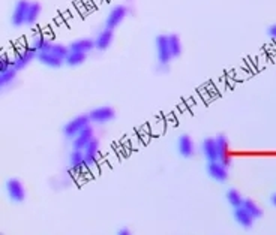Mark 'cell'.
Instances as JSON below:
<instances>
[{"instance_id": "19", "label": "cell", "mask_w": 276, "mask_h": 235, "mask_svg": "<svg viewBox=\"0 0 276 235\" xmlns=\"http://www.w3.org/2000/svg\"><path fill=\"white\" fill-rule=\"evenodd\" d=\"M41 12H42V5L39 2H30V6H29V12H27V18H26V24L32 26L38 21V18L41 17Z\"/></svg>"}, {"instance_id": "24", "label": "cell", "mask_w": 276, "mask_h": 235, "mask_svg": "<svg viewBox=\"0 0 276 235\" xmlns=\"http://www.w3.org/2000/svg\"><path fill=\"white\" fill-rule=\"evenodd\" d=\"M227 201H228V204L233 207V208H237V207H242L243 206V196L237 192V190H234V189H230L228 192H227Z\"/></svg>"}, {"instance_id": "17", "label": "cell", "mask_w": 276, "mask_h": 235, "mask_svg": "<svg viewBox=\"0 0 276 235\" xmlns=\"http://www.w3.org/2000/svg\"><path fill=\"white\" fill-rule=\"evenodd\" d=\"M177 150L180 153L182 157H191L194 154V141L189 135H182L179 140H177Z\"/></svg>"}, {"instance_id": "6", "label": "cell", "mask_w": 276, "mask_h": 235, "mask_svg": "<svg viewBox=\"0 0 276 235\" xmlns=\"http://www.w3.org/2000/svg\"><path fill=\"white\" fill-rule=\"evenodd\" d=\"M114 116H116V113H114V110L111 107H98V108H95L89 113L90 121L99 123V124L111 121L114 118Z\"/></svg>"}, {"instance_id": "5", "label": "cell", "mask_w": 276, "mask_h": 235, "mask_svg": "<svg viewBox=\"0 0 276 235\" xmlns=\"http://www.w3.org/2000/svg\"><path fill=\"white\" fill-rule=\"evenodd\" d=\"M6 192H8V196H9L14 203H23L24 198H26L24 186H23L21 181L17 180V178H11V180L6 181Z\"/></svg>"}, {"instance_id": "1", "label": "cell", "mask_w": 276, "mask_h": 235, "mask_svg": "<svg viewBox=\"0 0 276 235\" xmlns=\"http://www.w3.org/2000/svg\"><path fill=\"white\" fill-rule=\"evenodd\" d=\"M156 54H158V61L161 66H167L171 60L174 59L170 50V44H168V36L165 35H159L156 36Z\"/></svg>"}, {"instance_id": "23", "label": "cell", "mask_w": 276, "mask_h": 235, "mask_svg": "<svg viewBox=\"0 0 276 235\" xmlns=\"http://www.w3.org/2000/svg\"><path fill=\"white\" fill-rule=\"evenodd\" d=\"M17 72H18V69H15V68H11V69H8L5 72H0V84H2V87H6V86L12 84L14 80L17 78Z\"/></svg>"}, {"instance_id": "29", "label": "cell", "mask_w": 276, "mask_h": 235, "mask_svg": "<svg viewBox=\"0 0 276 235\" xmlns=\"http://www.w3.org/2000/svg\"><path fill=\"white\" fill-rule=\"evenodd\" d=\"M119 234H120V235H129L131 232H129V229H120V231H119Z\"/></svg>"}, {"instance_id": "15", "label": "cell", "mask_w": 276, "mask_h": 235, "mask_svg": "<svg viewBox=\"0 0 276 235\" xmlns=\"http://www.w3.org/2000/svg\"><path fill=\"white\" fill-rule=\"evenodd\" d=\"M234 219H236V222H237L242 228H245V229H251L252 225H254V220H255L243 207L234 208Z\"/></svg>"}, {"instance_id": "8", "label": "cell", "mask_w": 276, "mask_h": 235, "mask_svg": "<svg viewBox=\"0 0 276 235\" xmlns=\"http://www.w3.org/2000/svg\"><path fill=\"white\" fill-rule=\"evenodd\" d=\"M36 57H38V51L33 47H29V48H26V50H23V51L15 54V57H14V68L21 71V69H24L30 63L32 60H35Z\"/></svg>"}, {"instance_id": "21", "label": "cell", "mask_w": 276, "mask_h": 235, "mask_svg": "<svg viewBox=\"0 0 276 235\" xmlns=\"http://www.w3.org/2000/svg\"><path fill=\"white\" fill-rule=\"evenodd\" d=\"M168 44H170V50L173 57H179L182 54V42L180 38L177 35H168Z\"/></svg>"}, {"instance_id": "26", "label": "cell", "mask_w": 276, "mask_h": 235, "mask_svg": "<svg viewBox=\"0 0 276 235\" xmlns=\"http://www.w3.org/2000/svg\"><path fill=\"white\" fill-rule=\"evenodd\" d=\"M69 47H66V45H63V44H53L51 45V53L53 54H56L59 59H62L65 61V59L68 57V54H69Z\"/></svg>"}, {"instance_id": "11", "label": "cell", "mask_w": 276, "mask_h": 235, "mask_svg": "<svg viewBox=\"0 0 276 235\" xmlns=\"http://www.w3.org/2000/svg\"><path fill=\"white\" fill-rule=\"evenodd\" d=\"M216 140V147H218V156H219V162H222L227 168H230L231 160L228 156V140L225 135H218Z\"/></svg>"}, {"instance_id": "10", "label": "cell", "mask_w": 276, "mask_h": 235, "mask_svg": "<svg viewBox=\"0 0 276 235\" xmlns=\"http://www.w3.org/2000/svg\"><path fill=\"white\" fill-rule=\"evenodd\" d=\"M93 127L89 124L87 127H84L75 138H74V143H72V147L74 150H84V148L87 147V144L93 141L95 138H93Z\"/></svg>"}, {"instance_id": "13", "label": "cell", "mask_w": 276, "mask_h": 235, "mask_svg": "<svg viewBox=\"0 0 276 235\" xmlns=\"http://www.w3.org/2000/svg\"><path fill=\"white\" fill-rule=\"evenodd\" d=\"M69 166L72 168V171L80 173L84 168H87L86 159H84V153L83 150H74L69 156Z\"/></svg>"}, {"instance_id": "28", "label": "cell", "mask_w": 276, "mask_h": 235, "mask_svg": "<svg viewBox=\"0 0 276 235\" xmlns=\"http://www.w3.org/2000/svg\"><path fill=\"white\" fill-rule=\"evenodd\" d=\"M267 33H269V36H270L272 39H276V24H273L272 27H269Z\"/></svg>"}, {"instance_id": "2", "label": "cell", "mask_w": 276, "mask_h": 235, "mask_svg": "<svg viewBox=\"0 0 276 235\" xmlns=\"http://www.w3.org/2000/svg\"><path fill=\"white\" fill-rule=\"evenodd\" d=\"M89 123H90L89 114H87V116H86V114L78 116V117L72 118L71 121H68V123L65 124L63 133H65V137H68V138H75L84 127L89 126Z\"/></svg>"}, {"instance_id": "3", "label": "cell", "mask_w": 276, "mask_h": 235, "mask_svg": "<svg viewBox=\"0 0 276 235\" xmlns=\"http://www.w3.org/2000/svg\"><path fill=\"white\" fill-rule=\"evenodd\" d=\"M29 6H30V2H29V0H18V2L15 3L14 11H12V15H11V23H12L15 27L26 24Z\"/></svg>"}, {"instance_id": "22", "label": "cell", "mask_w": 276, "mask_h": 235, "mask_svg": "<svg viewBox=\"0 0 276 235\" xmlns=\"http://www.w3.org/2000/svg\"><path fill=\"white\" fill-rule=\"evenodd\" d=\"M51 42L48 41V39H45L44 36H38V38H35V41H33V44H32V47L38 51V53H44V51H51Z\"/></svg>"}, {"instance_id": "25", "label": "cell", "mask_w": 276, "mask_h": 235, "mask_svg": "<svg viewBox=\"0 0 276 235\" xmlns=\"http://www.w3.org/2000/svg\"><path fill=\"white\" fill-rule=\"evenodd\" d=\"M243 208H245L246 211L254 217V219H258V217H261V214H263V211H261V208L257 206L252 199H245L243 201Z\"/></svg>"}, {"instance_id": "18", "label": "cell", "mask_w": 276, "mask_h": 235, "mask_svg": "<svg viewBox=\"0 0 276 235\" xmlns=\"http://www.w3.org/2000/svg\"><path fill=\"white\" fill-rule=\"evenodd\" d=\"M36 60H39L42 64L48 66V68H60L63 60L59 59L56 54H53L51 51H44V53H38Z\"/></svg>"}, {"instance_id": "4", "label": "cell", "mask_w": 276, "mask_h": 235, "mask_svg": "<svg viewBox=\"0 0 276 235\" xmlns=\"http://www.w3.org/2000/svg\"><path fill=\"white\" fill-rule=\"evenodd\" d=\"M126 15H128V8L125 5H116L107 15L105 27L114 30L119 24H122V21L126 18Z\"/></svg>"}, {"instance_id": "27", "label": "cell", "mask_w": 276, "mask_h": 235, "mask_svg": "<svg viewBox=\"0 0 276 235\" xmlns=\"http://www.w3.org/2000/svg\"><path fill=\"white\" fill-rule=\"evenodd\" d=\"M14 68V59H9L8 56H3L0 60V72H5L8 69Z\"/></svg>"}, {"instance_id": "20", "label": "cell", "mask_w": 276, "mask_h": 235, "mask_svg": "<svg viewBox=\"0 0 276 235\" xmlns=\"http://www.w3.org/2000/svg\"><path fill=\"white\" fill-rule=\"evenodd\" d=\"M86 60H87V54H84V53H78V51H69L68 57L65 59V63H66L68 66L75 68V66L83 64Z\"/></svg>"}, {"instance_id": "7", "label": "cell", "mask_w": 276, "mask_h": 235, "mask_svg": "<svg viewBox=\"0 0 276 235\" xmlns=\"http://www.w3.org/2000/svg\"><path fill=\"white\" fill-rule=\"evenodd\" d=\"M113 41H114V30L104 27L95 38V48L98 51H105L113 44Z\"/></svg>"}, {"instance_id": "14", "label": "cell", "mask_w": 276, "mask_h": 235, "mask_svg": "<svg viewBox=\"0 0 276 235\" xmlns=\"http://www.w3.org/2000/svg\"><path fill=\"white\" fill-rule=\"evenodd\" d=\"M201 150H203V154H204V157L207 159V162L219 160L215 138H206V140L203 141V144H201Z\"/></svg>"}, {"instance_id": "16", "label": "cell", "mask_w": 276, "mask_h": 235, "mask_svg": "<svg viewBox=\"0 0 276 235\" xmlns=\"http://www.w3.org/2000/svg\"><path fill=\"white\" fill-rule=\"evenodd\" d=\"M83 153H84V159H86L87 168H92L93 165L96 163V160H98V156H99V143L96 140L90 141L87 144V147L83 150Z\"/></svg>"}, {"instance_id": "30", "label": "cell", "mask_w": 276, "mask_h": 235, "mask_svg": "<svg viewBox=\"0 0 276 235\" xmlns=\"http://www.w3.org/2000/svg\"><path fill=\"white\" fill-rule=\"evenodd\" d=\"M270 201H272V204H273V206L276 207V193H275V195H273V196H272V199H270Z\"/></svg>"}, {"instance_id": "12", "label": "cell", "mask_w": 276, "mask_h": 235, "mask_svg": "<svg viewBox=\"0 0 276 235\" xmlns=\"http://www.w3.org/2000/svg\"><path fill=\"white\" fill-rule=\"evenodd\" d=\"M69 50H71V51H78V53L89 54L92 50H96V48H95V39H92V38H80V39H75L74 42L69 44Z\"/></svg>"}, {"instance_id": "9", "label": "cell", "mask_w": 276, "mask_h": 235, "mask_svg": "<svg viewBox=\"0 0 276 235\" xmlns=\"http://www.w3.org/2000/svg\"><path fill=\"white\" fill-rule=\"evenodd\" d=\"M207 174L212 177L213 180H216V181L224 183L228 178V168L222 162L213 160V162L207 163Z\"/></svg>"}]
</instances>
